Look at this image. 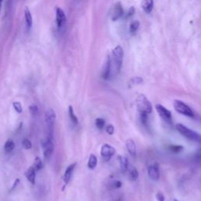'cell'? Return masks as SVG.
<instances>
[{"mask_svg":"<svg viewBox=\"0 0 201 201\" xmlns=\"http://www.w3.org/2000/svg\"><path fill=\"white\" fill-rule=\"evenodd\" d=\"M176 129L185 138L201 144V135L196 131L190 130L189 128H188L187 126H185V125L181 124V123H177L176 125Z\"/></svg>","mask_w":201,"mask_h":201,"instance_id":"6da1fadb","label":"cell"},{"mask_svg":"<svg viewBox=\"0 0 201 201\" xmlns=\"http://www.w3.org/2000/svg\"><path fill=\"white\" fill-rule=\"evenodd\" d=\"M136 106L140 113L149 114L152 113V106L148 98L144 94H139L136 99Z\"/></svg>","mask_w":201,"mask_h":201,"instance_id":"7a4b0ae2","label":"cell"},{"mask_svg":"<svg viewBox=\"0 0 201 201\" xmlns=\"http://www.w3.org/2000/svg\"><path fill=\"white\" fill-rule=\"evenodd\" d=\"M113 62L115 63V72L118 73L122 67L123 58V49L120 46H117L113 50Z\"/></svg>","mask_w":201,"mask_h":201,"instance_id":"3957f363","label":"cell"},{"mask_svg":"<svg viewBox=\"0 0 201 201\" xmlns=\"http://www.w3.org/2000/svg\"><path fill=\"white\" fill-rule=\"evenodd\" d=\"M43 148L44 157L48 160L51 157L54 150V143H53V135H47V138L43 142Z\"/></svg>","mask_w":201,"mask_h":201,"instance_id":"277c9868","label":"cell"},{"mask_svg":"<svg viewBox=\"0 0 201 201\" xmlns=\"http://www.w3.org/2000/svg\"><path fill=\"white\" fill-rule=\"evenodd\" d=\"M174 108L176 112H177L180 114H182L184 116H186L188 117H193L194 113L186 104L182 102L181 101L175 100L174 102Z\"/></svg>","mask_w":201,"mask_h":201,"instance_id":"5b68a950","label":"cell"},{"mask_svg":"<svg viewBox=\"0 0 201 201\" xmlns=\"http://www.w3.org/2000/svg\"><path fill=\"white\" fill-rule=\"evenodd\" d=\"M45 120L48 128V135H53V127L56 120V114L53 109H49L46 112Z\"/></svg>","mask_w":201,"mask_h":201,"instance_id":"8992f818","label":"cell"},{"mask_svg":"<svg viewBox=\"0 0 201 201\" xmlns=\"http://www.w3.org/2000/svg\"><path fill=\"white\" fill-rule=\"evenodd\" d=\"M156 109L157 111L158 114L162 118V120L168 124H172V116L171 113L168 109H167L164 106L160 104L156 105Z\"/></svg>","mask_w":201,"mask_h":201,"instance_id":"52a82bcc","label":"cell"},{"mask_svg":"<svg viewBox=\"0 0 201 201\" xmlns=\"http://www.w3.org/2000/svg\"><path fill=\"white\" fill-rule=\"evenodd\" d=\"M56 23L59 28H64L66 24V16L65 12L59 7L56 9Z\"/></svg>","mask_w":201,"mask_h":201,"instance_id":"ba28073f","label":"cell"},{"mask_svg":"<svg viewBox=\"0 0 201 201\" xmlns=\"http://www.w3.org/2000/svg\"><path fill=\"white\" fill-rule=\"evenodd\" d=\"M115 154V148L110 145L105 144L102 145L101 149V155L104 159L109 160L112 156Z\"/></svg>","mask_w":201,"mask_h":201,"instance_id":"9c48e42d","label":"cell"},{"mask_svg":"<svg viewBox=\"0 0 201 201\" xmlns=\"http://www.w3.org/2000/svg\"><path fill=\"white\" fill-rule=\"evenodd\" d=\"M148 174L149 177L153 181H158L160 179V171L157 164L150 165L148 168Z\"/></svg>","mask_w":201,"mask_h":201,"instance_id":"30bf717a","label":"cell"},{"mask_svg":"<svg viewBox=\"0 0 201 201\" xmlns=\"http://www.w3.org/2000/svg\"><path fill=\"white\" fill-rule=\"evenodd\" d=\"M123 14V9L120 2H116L113 6L112 10V19L113 21H117L119 18H120Z\"/></svg>","mask_w":201,"mask_h":201,"instance_id":"8fae6325","label":"cell"},{"mask_svg":"<svg viewBox=\"0 0 201 201\" xmlns=\"http://www.w3.org/2000/svg\"><path fill=\"white\" fill-rule=\"evenodd\" d=\"M75 166H76V163H73V164H70V165L66 168L65 172V174L63 176V181L65 183V187L69 184V182L71 180V177L72 176V173L75 170Z\"/></svg>","mask_w":201,"mask_h":201,"instance_id":"7c38bea8","label":"cell"},{"mask_svg":"<svg viewBox=\"0 0 201 201\" xmlns=\"http://www.w3.org/2000/svg\"><path fill=\"white\" fill-rule=\"evenodd\" d=\"M24 175L27 177L28 181L30 183L34 185L36 182V170L34 169L33 167H30L24 173Z\"/></svg>","mask_w":201,"mask_h":201,"instance_id":"4fadbf2b","label":"cell"},{"mask_svg":"<svg viewBox=\"0 0 201 201\" xmlns=\"http://www.w3.org/2000/svg\"><path fill=\"white\" fill-rule=\"evenodd\" d=\"M126 147L129 153L132 156H134L136 155V145L135 142L132 139H128L126 142Z\"/></svg>","mask_w":201,"mask_h":201,"instance_id":"5bb4252c","label":"cell"},{"mask_svg":"<svg viewBox=\"0 0 201 201\" xmlns=\"http://www.w3.org/2000/svg\"><path fill=\"white\" fill-rule=\"evenodd\" d=\"M111 66H112V64H111V58L110 57H108V59H107L105 69L103 70V73H102V77L105 79H109V78H110Z\"/></svg>","mask_w":201,"mask_h":201,"instance_id":"9a60e30c","label":"cell"},{"mask_svg":"<svg viewBox=\"0 0 201 201\" xmlns=\"http://www.w3.org/2000/svg\"><path fill=\"white\" fill-rule=\"evenodd\" d=\"M119 162H120V170L123 173H124L128 169V160L126 156H120L118 158Z\"/></svg>","mask_w":201,"mask_h":201,"instance_id":"2e32d148","label":"cell"},{"mask_svg":"<svg viewBox=\"0 0 201 201\" xmlns=\"http://www.w3.org/2000/svg\"><path fill=\"white\" fill-rule=\"evenodd\" d=\"M153 5L154 2L152 0H145V1H143L142 3V8L144 10V11L147 14H150L151 11L153 9Z\"/></svg>","mask_w":201,"mask_h":201,"instance_id":"e0dca14e","label":"cell"},{"mask_svg":"<svg viewBox=\"0 0 201 201\" xmlns=\"http://www.w3.org/2000/svg\"><path fill=\"white\" fill-rule=\"evenodd\" d=\"M24 18H25L26 25L29 29L32 25V16L28 7H25V9H24Z\"/></svg>","mask_w":201,"mask_h":201,"instance_id":"ac0fdd59","label":"cell"},{"mask_svg":"<svg viewBox=\"0 0 201 201\" xmlns=\"http://www.w3.org/2000/svg\"><path fill=\"white\" fill-rule=\"evenodd\" d=\"M97 164V159L96 156L94 154H91L89 158L88 163H87V167L89 169L93 170L96 168Z\"/></svg>","mask_w":201,"mask_h":201,"instance_id":"d6986e66","label":"cell"},{"mask_svg":"<svg viewBox=\"0 0 201 201\" xmlns=\"http://www.w3.org/2000/svg\"><path fill=\"white\" fill-rule=\"evenodd\" d=\"M139 174H138V170L134 167H130L129 168V177L131 181H136L138 178Z\"/></svg>","mask_w":201,"mask_h":201,"instance_id":"ffe728a7","label":"cell"},{"mask_svg":"<svg viewBox=\"0 0 201 201\" xmlns=\"http://www.w3.org/2000/svg\"><path fill=\"white\" fill-rule=\"evenodd\" d=\"M69 115L72 122L75 125L78 124V118H77V116L75 115V113H74L73 108L72 106H71V105L69 107Z\"/></svg>","mask_w":201,"mask_h":201,"instance_id":"44dd1931","label":"cell"},{"mask_svg":"<svg viewBox=\"0 0 201 201\" xmlns=\"http://www.w3.org/2000/svg\"><path fill=\"white\" fill-rule=\"evenodd\" d=\"M14 147H15V145H14V141L9 139V140L5 143L4 149L6 152H10L14 149Z\"/></svg>","mask_w":201,"mask_h":201,"instance_id":"7402d4cb","label":"cell"},{"mask_svg":"<svg viewBox=\"0 0 201 201\" xmlns=\"http://www.w3.org/2000/svg\"><path fill=\"white\" fill-rule=\"evenodd\" d=\"M34 169L36 171H40L42 168H43V161L40 159V157H36L35 159V161H34V166H33Z\"/></svg>","mask_w":201,"mask_h":201,"instance_id":"603a6c76","label":"cell"},{"mask_svg":"<svg viewBox=\"0 0 201 201\" xmlns=\"http://www.w3.org/2000/svg\"><path fill=\"white\" fill-rule=\"evenodd\" d=\"M139 27V22L138 21H134L130 24V32L131 34H134L137 32Z\"/></svg>","mask_w":201,"mask_h":201,"instance_id":"cb8c5ba5","label":"cell"},{"mask_svg":"<svg viewBox=\"0 0 201 201\" xmlns=\"http://www.w3.org/2000/svg\"><path fill=\"white\" fill-rule=\"evenodd\" d=\"M95 124L96 126L99 130H102L104 128V126L105 125V120H103L101 118H97L96 119V121H95Z\"/></svg>","mask_w":201,"mask_h":201,"instance_id":"d4e9b609","label":"cell"},{"mask_svg":"<svg viewBox=\"0 0 201 201\" xmlns=\"http://www.w3.org/2000/svg\"><path fill=\"white\" fill-rule=\"evenodd\" d=\"M22 145H23L24 148H25V149H31L32 147V142H30V140L28 139V138H24L22 140Z\"/></svg>","mask_w":201,"mask_h":201,"instance_id":"484cf974","label":"cell"},{"mask_svg":"<svg viewBox=\"0 0 201 201\" xmlns=\"http://www.w3.org/2000/svg\"><path fill=\"white\" fill-rule=\"evenodd\" d=\"M170 150L174 153H178L183 150V146L181 145H171L170 146Z\"/></svg>","mask_w":201,"mask_h":201,"instance_id":"4316f807","label":"cell"},{"mask_svg":"<svg viewBox=\"0 0 201 201\" xmlns=\"http://www.w3.org/2000/svg\"><path fill=\"white\" fill-rule=\"evenodd\" d=\"M13 106H14V109H15L17 113H22V105L21 104V102H19V101H15V102L13 103Z\"/></svg>","mask_w":201,"mask_h":201,"instance_id":"83f0119b","label":"cell"},{"mask_svg":"<svg viewBox=\"0 0 201 201\" xmlns=\"http://www.w3.org/2000/svg\"><path fill=\"white\" fill-rule=\"evenodd\" d=\"M29 110H30V113L33 115H36V114H38V113H39V108H38L37 105H30Z\"/></svg>","mask_w":201,"mask_h":201,"instance_id":"f1b7e54d","label":"cell"},{"mask_svg":"<svg viewBox=\"0 0 201 201\" xmlns=\"http://www.w3.org/2000/svg\"><path fill=\"white\" fill-rule=\"evenodd\" d=\"M148 114H145V113H141V121L144 125H146L147 123V121H148Z\"/></svg>","mask_w":201,"mask_h":201,"instance_id":"f546056e","label":"cell"},{"mask_svg":"<svg viewBox=\"0 0 201 201\" xmlns=\"http://www.w3.org/2000/svg\"><path fill=\"white\" fill-rule=\"evenodd\" d=\"M156 198L158 201H165V196L162 193L158 192L156 194Z\"/></svg>","mask_w":201,"mask_h":201,"instance_id":"4dcf8cb0","label":"cell"},{"mask_svg":"<svg viewBox=\"0 0 201 201\" xmlns=\"http://www.w3.org/2000/svg\"><path fill=\"white\" fill-rule=\"evenodd\" d=\"M106 132L109 134H113L114 133V127L113 125H108L106 126Z\"/></svg>","mask_w":201,"mask_h":201,"instance_id":"1f68e13d","label":"cell"},{"mask_svg":"<svg viewBox=\"0 0 201 201\" xmlns=\"http://www.w3.org/2000/svg\"><path fill=\"white\" fill-rule=\"evenodd\" d=\"M134 13H135V10H134V6H131V7L129 9L128 13H127V15H126V17H127V18H130V17L134 15Z\"/></svg>","mask_w":201,"mask_h":201,"instance_id":"d6a6232c","label":"cell"},{"mask_svg":"<svg viewBox=\"0 0 201 201\" xmlns=\"http://www.w3.org/2000/svg\"><path fill=\"white\" fill-rule=\"evenodd\" d=\"M196 158L198 160H200L201 161V148L197 150L196 153Z\"/></svg>","mask_w":201,"mask_h":201,"instance_id":"836d02e7","label":"cell"},{"mask_svg":"<svg viewBox=\"0 0 201 201\" xmlns=\"http://www.w3.org/2000/svg\"><path fill=\"white\" fill-rule=\"evenodd\" d=\"M122 186V182L120 181H116L114 182V187L118 189V188H120Z\"/></svg>","mask_w":201,"mask_h":201,"instance_id":"e575fe53","label":"cell"},{"mask_svg":"<svg viewBox=\"0 0 201 201\" xmlns=\"http://www.w3.org/2000/svg\"><path fill=\"white\" fill-rule=\"evenodd\" d=\"M2 1H0V12H1V9H2Z\"/></svg>","mask_w":201,"mask_h":201,"instance_id":"d590c367","label":"cell"},{"mask_svg":"<svg viewBox=\"0 0 201 201\" xmlns=\"http://www.w3.org/2000/svg\"><path fill=\"white\" fill-rule=\"evenodd\" d=\"M174 201H177V200L176 199H174Z\"/></svg>","mask_w":201,"mask_h":201,"instance_id":"8d00e7d4","label":"cell"}]
</instances>
